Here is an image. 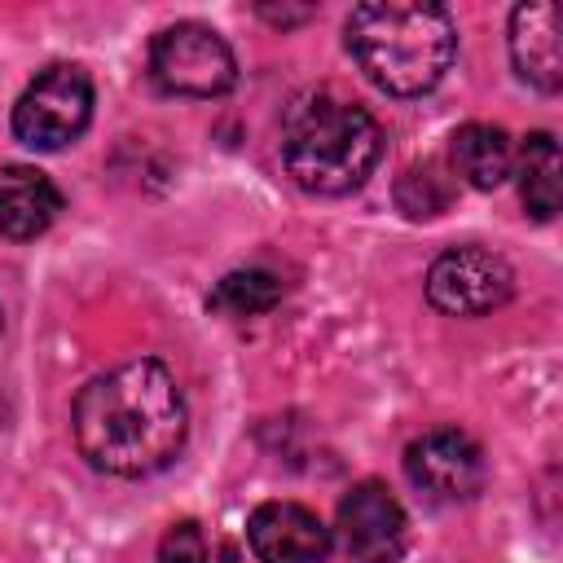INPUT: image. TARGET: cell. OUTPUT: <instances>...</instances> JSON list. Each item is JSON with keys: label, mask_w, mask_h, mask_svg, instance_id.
Returning <instances> with one entry per match:
<instances>
[{"label": "cell", "mask_w": 563, "mask_h": 563, "mask_svg": "<svg viewBox=\"0 0 563 563\" xmlns=\"http://www.w3.org/2000/svg\"><path fill=\"white\" fill-rule=\"evenodd\" d=\"M75 440L79 453L119 479H141L163 471L189 431L185 396L172 369L154 356L123 361L97 374L75 396Z\"/></svg>", "instance_id": "6da1fadb"}, {"label": "cell", "mask_w": 563, "mask_h": 563, "mask_svg": "<svg viewBox=\"0 0 563 563\" xmlns=\"http://www.w3.org/2000/svg\"><path fill=\"white\" fill-rule=\"evenodd\" d=\"M383 158L378 119L334 88H312L290 101L282 119V163L308 194H352Z\"/></svg>", "instance_id": "7a4b0ae2"}, {"label": "cell", "mask_w": 563, "mask_h": 563, "mask_svg": "<svg viewBox=\"0 0 563 563\" xmlns=\"http://www.w3.org/2000/svg\"><path fill=\"white\" fill-rule=\"evenodd\" d=\"M347 53L365 79L391 97L431 92L457 53V31L440 4L422 0H374L356 4L343 26Z\"/></svg>", "instance_id": "3957f363"}, {"label": "cell", "mask_w": 563, "mask_h": 563, "mask_svg": "<svg viewBox=\"0 0 563 563\" xmlns=\"http://www.w3.org/2000/svg\"><path fill=\"white\" fill-rule=\"evenodd\" d=\"M92 119V79L75 62L40 70L13 106V136L26 150H66Z\"/></svg>", "instance_id": "277c9868"}, {"label": "cell", "mask_w": 563, "mask_h": 563, "mask_svg": "<svg viewBox=\"0 0 563 563\" xmlns=\"http://www.w3.org/2000/svg\"><path fill=\"white\" fill-rule=\"evenodd\" d=\"M150 75L167 97H224L238 79V62L220 31L176 22L150 44Z\"/></svg>", "instance_id": "5b68a950"}, {"label": "cell", "mask_w": 563, "mask_h": 563, "mask_svg": "<svg viewBox=\"0 0 563 563\" xmlns=\"http://www.w3.org/2000/svg\"><path fill=\"white\" fill-rule=\"evenodd\" d=\"M510 290H515L510 264L484 246H453L427 273V299L449 317H484L501 308Z\"/></svg>", "instance_id": "8992f818"}, {"label": "cell", "mask_w": 563, "mask_h": 563, "mask_svg": "<svg viewBox=\"0 0 563 563\" xmlns=\"http://www.w3.org/2000/svg\"><path fill=\"white\" fill-rule=\"evenodd\" d=\"M405 475L431 501H466L484 488L488 462L466 431L435 427L405 449Z\"/></svg>", "instance_id": "52a82bcc"}, {"label": "cell", "mask_w": 563, "mask_h": 563, "mask_svg": "<svg viewBox=\"0 0 563 563\" xmlns=\"http://www.w3.org/2000/svg\"><path fill=\"white\" fill-rule=\"evenodd\" d=\"M339 532L356 563H396L405 550V510L387 484L361 479L339 501Z\"/></svg>", "instance_id": "ba28073f"}, {"label": "cell", "mask_w": 563, "mask_h": 563, "mask_svg": "<svg viewBox=\"0 0 563 563\" xmlns=\"http://www.w3.org/2000/svg\"><path fill=\"white\" fill-rule=\"evenodd\" d=\"M246 541L260 563H321L330 554V528L299 501L255 506Z\"/></svg>", "instance_id": "9c48e42d"}, {"label": "cell", "mask_w": 563, "mask_h": 563, "mask_svg": "<svg viewBox=\"0 0 563 563\" xmlns=\"http://www.w3.org/2000/svg\"><path fill=\"white\" fill-rule=\"evenodd\" d=\"M510 62L523 84L541 92H559L563 84V40H559V9L545 0L519 4L510 13Z\"/></svg>", "instance_id": "30bf717a"}, {"label": "cell", "mask_w": 563, "mask_h": 563, "mask_svg": "<svg viewBox=\"0 0 563 563\" xmlns=\"http://www.w3.org/2000/svg\"><path fill=\"white\" fill-rule=\"evenodd\" d=\"M62 211V194L57 185L26 163H9L0 167V238L9 242H26L40 238Z\"/></svg>", "instance_id": "8fae6325"}, {"label": "cell", "mask_w": 563, "mask_h": 563, "mask_svg": "<svg viewBox=\"0 0 563 563\" xmlns=\"http://www.w3.org/2000/svg\"><path fill=\"white\" fill-rule=\"evenodd\" d=\"M453 167L475 189H497L515 172V145L497 123H466L453 132Z\"/></svg>", "instance_id": "7c38bea8"}, {"label": "cell", "mask_w": 563, "mask_h": 563, "mask_svg": "<svg viewBox=\"0 0 563 563\" xmlns=\"http://www.w3.org/2000/svg\"><path fill=\"white\" fill-rule=\"evenodd\" d=\"M563 158L559 141L550 132H532L519 150V198L532 220H554L559 198H563Z\"/></svg>", "instance_id": "4fadbf2b"}, {"label": "cell", "mask_w": 563, "mask_h": 563, "mask_svg": "<svg viewBox=\"0 0 563 563\" xmlns=\"http://www.w3.org/2000/svg\"><path fill=\"white\" fill-rule=\"evenodd\" d=\"M282 299V277L268 268H238L224 273L211 290V308L224 317H260L268 308H277Z\"/></svg>", "instance_id": "5bb4252c"}, {"label": "cell", "mask_w": 563, "mask_h": 563, "mask_svg": "<svg viewBox=\"0 0 563 563\" xmlns=\"http://www.w3.org/2000/svg\"><path fill=\"white\" fill-rule=\"evenodd\" d=\"M202 559H207V541H202V532H198L194 519H180V523H172L163 532L158 563H202Z\"/></svg>", "instance_id": "9a60e30c"}, {"label": "cell", "mask_w": 563, "mask_h": 563, "mask_svg": "<svg viewBox=\"0 0 563 563\" xmlns=\"http://www.w3.org/2000/svg\"><path fill=\"white\" fill-rule=\"evenodd\" d=\"M202 563H246V559H242V550H238L233 541H220L216 550H207V559H202Z\"/></svg>", "instance_id": "2e32d148"}, {"label": "cell", "mask_w": 563, "mask_h": 563, "mask_svg": "<svg viewBox=\"0 0 563 563\" xmlns=\"http://www.w3.org/2000/svg\"><path fill=\"white\" fill-rule=\"evenodd\" d=\"M268 22H277V26H290V22H303L312 9H260Z\"/></svg>", "instance_id": "e0dca14e"}]
</instances>
